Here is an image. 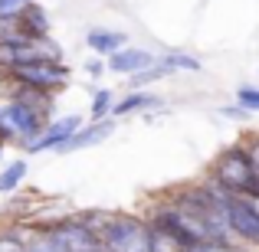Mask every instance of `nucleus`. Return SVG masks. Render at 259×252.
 <instances>
[{
    "instance_id": "2eb2a0df",
    "label": "nucleus",
    "mask_w": 259,
    "mask_h": 252,
    "mask_svg": "<svg viewBox=\"0 0 259 252\" xmlns=\"http://www.w3.org/2000/svg\"><path fill=\"white\" fill-rule=\"evenodd\" d=\"M26 170H30L26 161H13V164H7L4 170H0V193H13V190H20V183L26 180Z\"/></svg>"
},
{
    "instance_id": "a878e982",
    "label": "nucleus",
    "mask_w": 259,
    "mask_h": 252,
    "mask_svg": "<svg viewBox=\"0 0 259 252\" xmlns=\"http://www.w3.org/2000/svg\"><path fill=\"white\" fill-rule=\"evenodd\" d=\"M249 147V154H253V164L259 167V141H253V144H246Z\"/></svg>"
},
{
    "instance_id": "ddd939ff",
    "label": "nucleus",
    "mask_w": 259,
    "mask_h": 252,
    "mask_svg": "<svg viewBox=\"0 0 259 252\" xmlns=\"http://www.w3.org/2000/svg\"><path fill=\"white\" fill-rule=\"evenodd\" d=\"M85 43H89V49H92V53H99V56L108 59L112 53L125 49L128 36H125V33H115V30H89L85 33Z\"/></svg>"
},
{
    "instance_id": "0eeeda50",
    "label": "nucleus",
    "mask_w": 259,
    "mask_h": 252,
    "mask_svg": "<svg viewBox=\"0 0 259 252\" xmlns=\"http://www.w3.org/2000/svg\"><path fill=\"white\" fill-rule=\"evenodd\" d=\"M39 59H63V49L53 43V36L46 39H10V43H0V72H10L17 66L26 63H39Z\"/></svg>"
},
{
    "instance_id": "412c9836",
    "label": "nucleus",
    "mask_w": 259,
    "mask_h": 252,
    "mask_svg": "<svg viewBox=\"0 0 259 252\" xmlns=\"http://www.w3.org/2000/svg\"><path fill=\"white\" fill-rule=\"evenodd\" d=\"M236 102H240L246 112H259V88L253 85H243L240 92H236Z\"/></svg>"
},
{
    "instance_id": "9b49d317",
    "label": "nucleus",
    "mask_w": 259,
    "mask_h": 252,
    "mask_svg": "<svg viewBox=\"0 0 259 252\" xmlns=\"http://www.w3.org/2000/svg\"><path fill=\"white\" fill-rule=\"evenodd\" d=\"M112 131H115V121L112 118H105V121H89V125L79 128V131L72 134V138L66 141L59 151L69 154V151H85V147H95V144H102L105 138H112Z\"/></svg>"
},
{
    "instance_id": "1a4fd4ad",
    "label": "nucleus",
    "mask_w": 259,
    "mask_h": 252,
    "mask_svg": "<svg viewBox=\"0 0 259 252\" xmlns=\"http://www.w3.org/2000/svg\"><path fill=\"white\" fill-rule=\"evenodd\" d=\"M82 128V118L79 115H63V118H53L50 125H46V131L39 134L36 141H33L30 147H26V154H43V151H59V147L66 144V141L72 138V134Z\"/></svg>"
},
{
    "instance_id": "f8f14e48",
    "label": "nucleus",
    "mask_w": 259,
    "mask_h": 252,
    "mask_svg": "<svg viewBox=\"0 0 259 252\" xmlns=\"http://www.w3.org/2000/svg\"><path fill=\"white\" fill-rule=\"evenodd\" d=\"M17 17H20V30H23V36H30V39H46V36H50V13H46L36 0H33L30 7H23Z\"/></svg>"
},
{
    "instance_id": "4be33fe9",
    "label": "nucleus",
    "mask_w": 259,
    "mask_h": 252,
    "mask_svg": "<svg viewBox=\"0 0 259 252\" xmlns=\"http://www.w3.org/2000/svg\"><path fill=\"white\" fill-rule=\"evenodd\" d=\"M26 249V239L23 236H0V252H23Z\"/></svg>"
},
{
    "instance_id": "9d476101",
    "label": "nucleus",
    "mask_w": 259,
    "mask_h": 252,
    "mask_svg": "<svg viewBox=\"0 0 259 252\" xmlns=\"http://www.w3.org/2000/svg\"><path fill=\"white\" fill-rule=\"evenodd\" d=\"M154 63H158V56H154L151 49H141V46H125V49H118V53L108 56V69L118 72V76L145 72V69H151Z\"/></svg>"
},
{
    "instance_id": "cd10ccee",
    "label": "nucleus",
    "mask_w": 259,
    "mask_h": 252,
    "mask_svg": "<svg viewBox=\"0 0 259 252\" xmlns=\"http://www.w3.org/2000/svg\"><path fill=\"white\" fill-rule=\"evenodd\" d=\"M102 252H105V249H102Z\"/></svg>"
},
{
    "instance_id": "4468645a",
    "label": "nucleus",
    "mask_w": 259,
    "mask_h": 252,
    "mask_svg": "<svg viewBox=\"0 0 259 252\" xmlns=\"http://www.w3.org/2000/svg\"><path fill=\"white\" fill-rule=\"evenodd\" d=\"M164 102L158 98V95H151V92H138L135 88L132 95H125L121 102H115V112H112V118H125V115H135V112H145V108H161Z\"/></svg>"
},
{
    "instance_id": "393cba45",
    "label": "nucleus",
    "mask_w": 259,
    "mask_h": 252,
    "mask_svg": "<svg viewBox=\"0 0 259 252\" xmlns=\"http://www.w3.org/2000/svg\"><path fill=\"white\" fill-rule=\"evenodd\" d=\"M105 66L108 63H102V59H89V63H85V72H89V76H102V72H105Z\"/></svg>"
},
{
    "instance_id": "f03ea898",
    "label": "nucleus",
    "mask_w": 259,
    "mask_h": 252,
    "mask_svg": "<svg viewBox=\"0 0 259 252\" xmlns=\"http://www.w3.org/2000/svg\"><path fill=\"white\" fill-rule=\"evenodd\" d=\"M210 180H217L223 190L236 196H253L259 187V167L253 164V154L246 144H230L210 164Z\"/></svg>"
},
{
    "instance_id": "7ed1b4c3",
    "label": "nucleus",
    "mask_w": 259,
    "mask_h": 252,
    "mask_svg": "<svg viewBox=\"0 0 259 252\" xmlns=\"http://www.w3.org/2000/svg\"><path fill=\"white\" fill-rule=\"evenodd\" d=\"M95 229L102 236L105 252H154V229L141 216H128V213L102 216V223Z\"/></svg>"
},
{
    "instance_id": "39448f33",
    "label": "nucleus",
    "mask_w": 259,
    "mask_h": 252,
    "mask_svg": "<svg viewBox=\"0 0 259 252\" xmlns=\"http://www.w3.org/2000/svg\"><path fill=\"white\" fill-rule=\"evenodd\" d=\"M7 82H17V85H33V88H43V92H63L69 85L72 72L63 59H39V63H26L17 66V69L4 72Z\"/></svg>"
},
{
    "instance_id": "bb28decb",
    "label": "nucleus",
    "mask_w": 259,
    "mask_h": 252,
    "mask_svg": "<svg viewBox=\"0 0 259 252\" xmlns=\"http://www.w3.org/2000/svg\"><path fill=\"white\" fill-rule=\"evenodd\" d=\"M4 144H7V141H4V138H0V158H4Z\"/></svg>"
},
{
    "instance_id": "423d86ee",
    "label": "nucleus",
    "mask_w": 259,
    "mask_h": 252,
    "mask_svg": "<svg viewBox=\"0 0 259 252\" xmlns=\"http://www.w3.org/2000/svg\"><path fill=\"white\" fill-rule=\"evenodd\" d=\"M43 233H50L66 252H102V249H105V246H102L99 229H95L92 223H85L82 216H66V220H56V223H50Z\"/></svg>"
},
{
    "instance_id": "b1692460",
    "label": "nucleus",
    "mask_w": 259,
    "mask_h": 252,
    "mask_svg": "<svg viewBox=\"0 0 259 252\" xmlns=\"http://www.w3.org/2000/svg\"><path fill=\"white\" fill-rule=\"evenodd\" d=\"M220 112H223V115H227V118H246V115H249V112H246V108H243V105H240V102H236V105H230V108H220Z\"/></svg>"
},
{
    "instance_id": "6e6552de",
    "label": "nucleus",
    "mask_w": 259,
    "mask_h": 252,
    "mask_svg": "<svg viewBox=\"0 0 259 252\" xmlns=\"http://www.w3.org/2000/svg\"><path fill=\"white\" fill-rule=\"evenodd\" d=\"M227 226H230V236L246 246L259 249V213L256 207L249 203V196H230L227 203Z\"/></svg>"
},
{
    "instance_id": "aec40b11",
    "label": "nucleus",
    "mask_w": 259,
    "mask_h": 252,
    "mask_svg": "<svg viewBox=\"0 0 259 252\" xmlns=\"http://www.w3.org/2000/svg\"><path fill=\"white\" fill-rule=\"evenodd\" d=\"M23 252H66L63 246H59L56 239H53L50 233H43L39 239H33V242H26V249Z\"/></svg>"
},
{
    "instance_id": "5701e85b",
    "label": "nucleus",
    "mask_w": 259,
    "mask_h": 252,
    "mask_svg": "<svg viewBox=\"0 0 259 252\" xmlns=\"http://www.w3.org/2000/svg\"><path fill=\"white\" fill-rule=\"evenodd\" d=\"M30 4L33 0H0V17H17V13Z\"/></svg>"
},
{
    "instance_id": "20e7f679",
    "label": "nucleus",
    "mask_w": 259,
    "mask_h": 252,
    "mask_svg": "<svg viewBox=\"0 0 259 252\" xmlns=\"http://www.w3.org/2000/svg\"><path fill=\"white\" fill-rule=\"evenodd\" d=\"M50 121L53 118H46L43 112L23 105V102H17V98H10V102L0 105V138H4V141H17V144L30 147L33 141L46 131Z\"/></svg>"
},
{
    "instance_id": "f3484780",
    "label": "nucleus",
    "mask_w": 259,
    "mask_h": 252,
    "mask_svg": "<svg viewBox=\"0 0 259 252\" xmlns=\"http://www.w3.org/2000/svg\"><path fill=\"white\" fill-rule=\"evenodd\" d=\"M164 76H171V69H167V66L158 59V63H154L151 69H145V72H135V76H128V88L135 92V88H141V85H148V82H158V79H164Z\"/></svg>"
},
{
    "instance_id": "6ab92c4d",
    "label": "nucleus",
    "mask_w": 259,
    "mask_h": 252,
    "mask_svg": "<svg viewBox=\"0 0 259 252\" xmlns=\"http://www.w3.org/2000/svg\"><path fill=\"white\" fill-rule=\"evenodd\" d=\"M187 252H246V249H240L236 242H230V239H210V242H200V246H194Z\"/></svg>"
},
{
    "instance_id": "a211bd4d",
    "label": "nucleus",
    "mask_w": 259,
    "mask_h": 252,
    "mask_svg": "<svg viewBox=\"0 0 259 252\" xmlns=\"http://www.w3.org/2000/svg\"><path fill=\"white\" fill-rule=\"evenodd\" d=\"M161 63L167 66L171 72H197L200 69V59H194V56H187V53H167V56H158Z\"/></svg>"
},
{
    "instance_id": "dca6fc26",
    "label": "nucleus",
    "mask_w": 259,
    "mask_h": 252,
    "mask_svg": "<svg viewBox=\"0 0 259 252\" xmlns=\"http://www.w3.org/2000/svg\"><path fill=\"white\" fill-rule=\"evenodd\" d=\"M112 112H115V92H112V88H99V92L92 95L89 118H92V121H105V118H112Z\"/></svg>"
},
{
    "instance_id": "f257e3e1",
    "label": "nucleus",
    "mask_w": 259,
    "mask_h": 252,
    "mask_svg": "<svg viewBox=\"0 0 259 252\" xmlns=\"http://www.w3.org/2000/svg\"><path fill=\"white\" fill-rule=\"evenodd\" d=\"M148 223H151L154 233L167 236L171 242H177L184 252L200 246V242H210L213 239V233H210V226L200 220L197 213H190L187 207H181L177 200H167V203H158V207L148 213Z\"/></svg>"
}]
</instances>
